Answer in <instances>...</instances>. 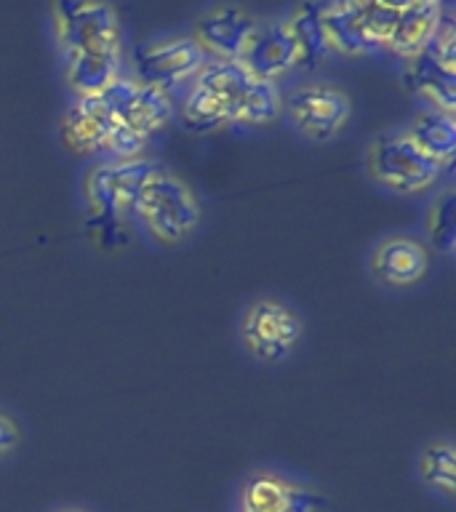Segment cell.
I'll return each mask as SVG.
<instances>
[{
  "label": "cell",
  "mask_w": 456,
  "mask_h": 512,
  "mask_svg": "<svg viewBox=\"0 0 456 512\" xmlns=\"http://www.w3.org/2000/svg\"><path fill=\"white\" fill-rule=\"evenodd\" d=\"M323 507L326 499L318 488L259 467L238 483L232 512H323Z\"/></svg>",
  "instance_id": "12"
},
{
  "label": "cell",
  "mask_w": 456,
  "mask_h": 512,
  "mask_svg": "<svg viewBox=\"0 0 456 512\" xmlns=\"http://www.w3.org/2000/svg\"><path fill=\"white\" fill-rule=\"evenodd\" d=\"M147 163H150V155L134 160L88 163L80 179V208L96 243L118 246L120 235H134L131 208H134L136 187Z\"/></svg>",
  "instance_id": "6"
},
{
  "label": "cell",
  "mask_w": 456,
  "mask_h": 512,
  "mask_svg": "<svg viewBox=\"0 0 456 512\" xmlns=\"http://www.w3.org/2000/svg\"><path fill=\"white\" fill-rule=\"evenodd\" d=\"M360 163L366 182L390 198H427L451 182V174H446L430 155H424L400 126L371 136L363 147Z\"/></svg>",
  "instance_id": "5"
},
{
  "label": "cell",
  "mask_w": 456,
  "mask_h": 512,
  "mask_svg": "<svg viewBox=\"0 0 456 512\" xmlns=\"http://www.w3.org/2000/svg\"><path fill=\"white\" fill-rule=\"evenodd\" d=\"M259 78L283 86V80L296 72V48L283 16L278 19H259L251 46L243 62Z\"/></svg>",
  "instance_id": "14"
},
{
  "label": "cell",
  "mask_w": 456,
  "mask_h": 512,
  "mask_svg": "<svg viewBox=\"0 0 456 512\" xmlns=\"http://www.w3.org/2000/svg\"><path fill=\"white\" fill-rule=\"evenodd\" d=\"M203 222L206 206L198 190L168 163L150 158L131 208L134 235L158 251H176L198 238Z\"/></svg>",
  "instance_id": "4"
},
{
  "label": "cell",
  "mask_w": 456,
  "mask_h": 512,
  "mask_svg": "<svg viewBox=\"0 0 456 512\" xmlns=\"http://www.w3.org/2000/svg\"><path fill=\"white\" fill-rule=\"evenodd\" d=\"M307 336V318L280 294L251 296L235 320V339L251 363L278 368L294 358Z\"/></svg>",
  "instance_id": "7"
},
{
  "label": "cell",
  "mask_w": 456,
  "mask_h": 512,
  "mask_svg": "<svg viewBox=\"0 0 456 512\" xmlns=\"http://www.w3.org/2000/svg\"><path fill=\"white\" fill-rule=\"evenodd\" d=\"M400 80L422 107L456 115V30L451 11L440 19L432 38L403 62Z\"/></svg>",
  "instance_id": "9"
},
{
  "label": "cell",
  "mask_w": 456,
  "mask_h": 512,
  "mask_svg": "<svg viewBox=\"0 0 456 512\" xmlns=\"http://www.w3.org/2000/svg\"><path fill=\"white\" fill-rule=\"evenodd\" d=\"M438 256L419 232L392 230L371 243L366 254V275L384 294H411L432 275Z\"/></svg>",
  "instance_id": "10"
},
{
  "label": "cell",
  "mask_w": 456,
  "mask_h": 512,
  "mask_svg": "<svg viewBox=\"0 0 456 512\" xmlns=\"http://www.w3.org/2000/svg\"><path fill=\"white\" fill-rule=\"evenodd\" d=\"M256 27H259V16L246 8L222 3L195 19L192 40L198 43L208 62H243Z\"/></svg>",
  "instance_id": "13"
},
{
  "label": "cell",
  "mask_w": 456,
  "mask_h": 512,
  "mask_svg": "<svg viewBox=\"0 0 456 512\" xmlns=\"http://www.w3.org/2000/svg\"><path fill=\"white\" fill-rule=\"evenodd\" d=\"M176 120V99L134 80L128 72L96 94L72 96L59 136L72 158H147L152 144Z\"/></svg>",
  "instance_id": "1"
},
{
  "label": "cell",
  "mask_w": 456,
  "mask_h": 512,
  "mask_svg": "<svg viewBox=\"0 0 456 512\" xmlns=\"http://www.w3.org/2000/svg\"><path fill=\"white\" fill-rule=\"evenodd\" d=\"M51 35L72 96L96 94L123 75V32L107 0H54Z\"/></svg>",
  "instance_id": "3"
},
{
  "label": "cell",
  "mask_w": 456,
  "mask_h": 512,
  "mask_svg": "<svg viewBox=\"0 0 456 512\" xmlns=\"http://www.w3.org/2000/svg\"><path fill=\"white\" fill-rule=\"evenodd\" d=\"M416 480L432 496L454 502L456 496V443L451 435H435L416 454Z\"/></svg>",
  "instance_id": "17"
},
{
  "label": "cell",
  "mask_w": 456,
  "mask_h": 512,
  "mask_svg": "<svg viewBox=\"0 0 456 512\" xmlns=\"http://www.w3.org/2000/svg\"><path fill=\"white\" fill-rule=\"evenodd\" d=\"M422 240L432 248V254L454 262L456 254V187L446 182L427 200L422 216Z\"/></svg>",
  "instance_id": "18"
},
{
  "label": "cell",
  "mask_w": 456,
  "mask_h": 512,
  "mask_svg": "<svg viewBox=\"0 0 456 512\" xmlns=\"http://www.w3.org/2000/svg\"><path fill=\"white\" fill-rule=\"evenodd\" d=\"M355 104L339 83L331 80H304L283 91V112L288 131L312 147L336 142L350 128Z\"/></svg>",
  "instance_id": "8"
},
{
  "label": "cell",
  "mask_w": 456,
  "mask_h": 512,
  "mask_svg": "<svg viewBox=\"0 0 456 512\" xmlns=\"http://www.w3.org/2000/svg\"><path fill=\"white\" fill-rule=\"evenodd\" d=\"M400 128H403V131L414 139L416 147H419L424 155H430V158L435 160L446 174H454V163H456V115L454 112L422 107V110L414 112V115H411V118H408Z\"/></svg>",
  "instance_id": "15"
},
{
  "label": "cell",
  "mask_w": 456,
  "mask_h": 512,
  "mask_svg": "<svg viewBox=\"0 0 456 512\" xmlns=\"http://www.w3.org/2000/svg\"><path fill=\"white\" fill-rule=\"evenodd\" d=\"M24 446V424L8 406L0 403V462H8Z\"/></svg>",
  "instance_id": "19"
},
{
  "label": "cell",
  "mask_w": 456,
  "mask_h": 512,
  "mask_svg": "<svg viewBox=\"0 0 456 512\" xmlns=\"http://www.w3.org/2000/svg\"><path fill=\"white\" fill-rule=\"evenodd\" d=\"M440 3H443V6H446V8L454 6V0H440Z\"/></svg>",
  "instance_id": "21"
},
{
  "label": "cell",
  "mask_w": 456,
  "mask_h": 512,
  "mask_svg": "<svg viewBox=\"0 0 456 512\" xmlns=\"http://www.w3.org/2000/svg\"><path fill=\"white\" fill-rule=\"evenodd\" d=\"M206 62V54L200 51L192 35H160L142 43L131 54L128 75L179 102Z\"/></svg>",
  "instance_id": "11"
},
{
  "label": "cell",
  "mask_w": 456,
  "mask_h": 512,
  "mask_svg": "<svg viewBox=\"0 0 456 512\" xmlns=\"http://www.w3.org/2000/svg\"><path fill=\"white\" fill-rule=\"evenodd\" d=\"M288 32L296 48V72H318L331 59L326 32L320 24V0H302L286 16Z\"/></svg>",
  "instance_id": "16"
},
{
  "label": "cell",
  "mask_w": 456,
  "mask_h": 512,
  "mask_svg": "<svg viewBox=\"0 0 456 512\" xmlns=\"http://www.w3.org/2000/svg\"><path fill=\"white\" fill-rule=\"evenodd\" d=\"M48 512H91V510L83 507V504H56V507H51Z\"/></svg>",
  "instance_id": "20"
},
{
  "label": "cell",
  "mask_w": 456,
  "mask_h": 512,
  "mask_svg": "<svg viewBox=\"0 0 456 512\" xmlns=\"http://www.w3.org/2000/svg\"><path fill=\"white\" fill-rule=\"evenodd\" d=\"M283 112V86L259 78L240 62H206L176 102L187 131L214 134L230 128H267Z\"/></svg>",
  "instance_id": "2"
}]
</instances>
